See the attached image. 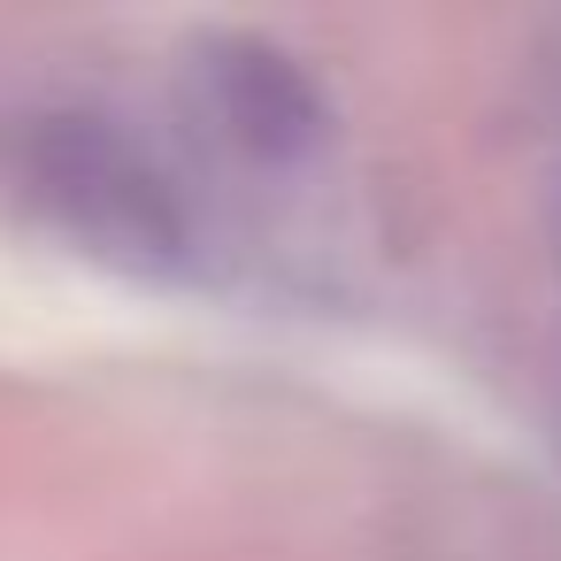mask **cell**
<instances>
[{"instance_id": "1", "label": "cell", "mask_w": 561, "mask_h": 561, "mask_svg": "<svg viewBox=\"0 0 561 561\" xmlns=\"http://www.w3.org/2000/svg\"><path fill=\"white\" fill-rule=\"evenodd\" d=\"M16 185L47 224L108 262L170 270L185 254V201L170 170L108 116H39L16 139Z\"/></svg>"}, {"instance_id": "2", "label": "cell", "mask_w": 561, "mask_h": 561, "mask_svg": "<svg viewBox=\"0 0 561 561\" xmlns=\"http://www.w3.org/2000/svg\"><path fill=\"white\" fill-rule=\"evenodd\" d=\"M201 93H208V116L216 131L254 154V162H300L316 139H323V93L316 78L270 47V39H216L208 62H201Z\"/></svg>"}]
</instances>
